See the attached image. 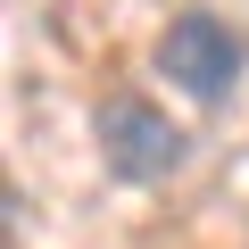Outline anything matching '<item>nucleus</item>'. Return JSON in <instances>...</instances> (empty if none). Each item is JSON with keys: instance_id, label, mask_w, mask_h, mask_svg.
Returning <instances> with one entry per match:
<instances>
[{"instance_id": "f03ea898", "label": "nucleus", "mask_w": 249, "mask_h": 249, "mask_svg": "<svg viewBox=\"0 0 249 249\" xmlns=\"http://www.w3.org/2000/svg\"><path fill=\"white\" fill-rule=\"evenodd\" d=\"M158 75L183 91V100H199V108H224L232 91H241V67H249V42L216 17V9H183V17H166V34H158Z\"/></svg>"}, {"instance_id": "f257e3e1", "label": "nucleus", "mask_w": 249, "mask_h": 249, "mask_svg": "<svg viewBox=\"0 0 249 249\" xmlns=\"http://www.w3.org/2000/svg\"><path fill=\"white\" fill-rule=\"evenodd\" d=\"M91 142H100V166H108L116 183H133V191L183 175V158H191V133H183L158 100H142V91H108V100L91 108Z\"/></svg>"}]
</instances>
